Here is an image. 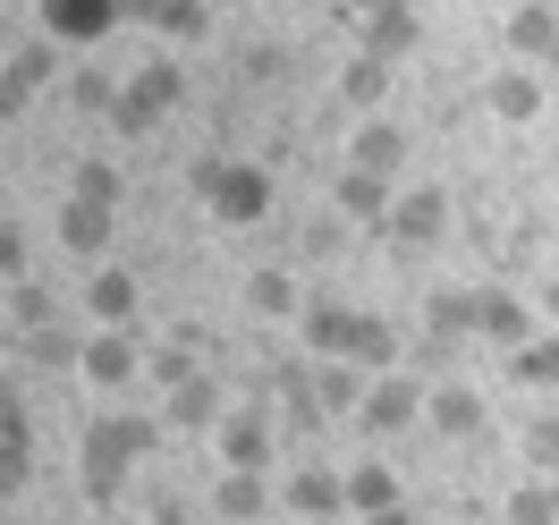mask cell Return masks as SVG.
I'll use <instances>...</instances> for the list:
<instances>
[{
	"label": "cell",
	"mask_w": 559,
	"mask_h": 525,
	"mask_svg": "<svg viewBox=\"0 0 559 525\" xmlns=\"http://www.w3.org/2000/svg\"><path fill=\"white\" fill-rule=\"evenodd\" d=\"M306 348L390 373V365H399V331H390L382 314H365V306H340V297H322V306H306Z\"/></svg>",
	"instance_id": "obj_1"
},
{
	"label": "cell",
	"mask_w": 559,
	"mask_h": 525,
	"mask_svg": "<svg viewBox=\"0 0 559 525\" xmlns=\"http://www.w3.org/2000/svg\"><path fill=\"white\" fill-rule=\"evenodd\" d=\"M144 450H153V423L144 416H103L94 432H85V491L110 509V500L128 491V475L144 466Z\"/></svg>",
	"instance_id": "obj_2"
},
{
	"label": "cell",
	"mask_w": 559,
	"mask_h": 525,
	"mask_svg": "<svg viewBox=\"0 0 559 525\" xmlns=\"http://www.w3.org/2000/svg\"><path fill=\"white\" fill-rule=\"evenodd\" d=\"M195 195H204L212 220H229V229L272 220V170H263V162H195Z\"/></svg>",
	"instance_id": "obj_3"
},
{
	"label": "cell",
	"mask_w": 559,
	"mask_h": 525,
	"mask_svg": "<svg viewBox=\"0 0 559 525\" xmlns=\"http://www.w3.org/2000/svg\"><path fill=\"white\" fill-rule=\"evenodd\" d=\"M178 94H187L178 60H144V69L119 85V103H110V128H119V136H153V128H162V119L178 110Z\"/></svg>",
	"instance_id": "obj_4"
},
{
	"label": "cell",
	"mask_w": 559,
	"mask_h": 525,
	"mask_svg": "<svg viewBox=\"0 0 559 525\" xmlns=\"http://www.w3.org/2000/svg\"><path fill=\"white\" fill-rule=\"evenodd\" d=\"M119 17H128V0H43V9H35V26L51 43H69V51H94Z\"/></svg>",
	"instance_id": "obj_5"
},
{
	"label": "cell",
	"mask_w": 559,
	"mask_h": 525,
	"mask_svg": "<svg viewBox=\"0 0 559 525\" xmlns=\"http://www.w3.org/2000/svg\"><path fill=\"white\" fill-rule=\"evenodd\" d=\"M424 398H432V390H424L416 373H373L356 423H365V432H416V423H424Z\"/></svg>",
	"instance_id": "obj_6"
},
{
	"label": "cell",
	"mask_w": 559,
	"mask_h": 525,
	"mask_svg": "<svg viewBox=\"0 0 559 525\" xmlns=\"http://www.w3.org/2000/svg\"><path fill=\"white\" fill-rule=\"evenodd\" d=\"M272 450H280V423L263 407H229V416L212 423V457L221 466H272Z\"/></svg>",
	"instance_id": "obj_7"
},
{
	"label": "cell",
	"mask_w": 559,
	"mask_h": 525,
	"mask_svg": "<svg viewBox=\"0 0 559 525\" xmlns=\"http://www.w3.org/2000/svg\"><path fill=\"white\" fill-rule=\"evenodd\" d=\"M94 390H128L144 373V348H136V331H119V322H103L94 339H85V365H76Z\"/></svg>",
	"instance_id": "obj_8"
},
{
	"label": "cell",
	"mask_w": 559,
	"mask_h": 525,
	"mask_svg": "<svg viewBox=\"0 0 559 525\" xmlns=\"http://www.w3.org/2000/svg\"><path fill=\"white\" fill-rule=\"evenodd\" d=\"M416 43H424L416 0H399V9H365V17H356V51H373V60H390V69H399Z\"/></svg>",
	"instance_id": "obj_9"
},
{
	"label": "cell",
	"mask_w": 559,
	"mask_h": 525,
	"mask_svg": "<svg viewBox=\"0 0 559 525\" xmlns=\"http://www.w3.org/2000/svg\"><path fill=\"white\" fill-rule=\"evenodd\" d=\"M382 229L399 246H441V229H450V195H441V187H407V195L390 204Z\"/></svg>",
	"instance_id": "obj_10"
},
{
	"label": "cell",
	"mask_w": 559,
	"mask_h": 525,
	"mask_svg": "<svg viewBox=\"0 0 559 525\" xmlns=\"http://www.w3.org/2000/svg\"><path fill=\"white\" fill-rule=\"evenodd\" d=\"M26 475H35V423H26V398L0 390V500L26 491Z\"/></svg>",
	"instance_id": "obj_11"
},
{
	"label": "cell",
	"mask_w": 559,
	"mask_h": 525,
	"mask_svg": "<svg viewBox=\"0 0 559 525\" xmlns=\"http://www.w3.org/2000/svg\"><path fill=\"white\" fill-rule=\"evenodd\" d=\"M128 17H144L162 43H204L221 9H212V0H128Z\"/></svg>",
	"instance_id": "obj_12"
},
{
	"label": "cell",
	"mask_w": 559,
	"mask_h": 525,
	"mask_svg": "<svg viewBox=\"0 0 559 525\" xmlns=\"http://www.w3.org/2000/svg\"><path fill=\"white\" fill-rule=\"evenodd\" d=\"M543 103H551V94H543V76H534V69H500V76L484 85V110L500 119V128H525V119H543Z\"/></svg>",
	"instance_id": "obj_13"
},
{
	"label": "cell",
	"mask_w": 559,
	"mask_h": 525,
	"mask_svg": "<svg viewBox=\"0 0 559 525\" xmlns=\"http://www.w3.org/2000/svg\"><path fill=\"white\" fill-rule=\"evenodd\" d=\"M365 373L373 365H348V356H314V390H322V416L331 423H356V407H365Z\"/></svg>",
	"instance_id": "obj_14"
},
{
	"label": "cell",
	"mask_w": 559,
	"mask_h": 525,
	"mask_svg": "<svg viewBox=\"0 0 559 525\" xmlns=\"http://www.w3.org/2000/svg\"><path fill=\"white\" fill-rule=\"evenodd\" d=\"M280 500L297 509V517H348V475H331V466H297Z\"/></svg>",
	"instance_id": "obj_15"
},
{
	"label": "cell",
	"mask_w": 559,
	"mask_h": 525,
	"mask_svg": "<svg viewBox=\"0 0 559 525\" xmlns=\"http://www.w3.org/2000/svg\"><path fill=\"white\" fill-rule=\"evenodd\" d=\"M424 423H432L441 441H475V432H484V390H466V382H441L432 398H424Z\"/></svg>",
	"instance_id": "obj_16"
},
{
	"label": "cell",
	"mask_w": 559,
	"mask_h": 525,
	"mask_svg": "<svg viewBox=\"0 0 559 525\" xmlns=\"http://www.w3.org/2000/svg\"><path fill=\"white\" fill-rule=\"evenodd\" d=\"M272 509V484H263V466H221V484H212V517L221 525H246Z\"/></svg>",
	"instance_id": "obj_17"
},
{
	"label": "cell",
	"mask_w": 559,
	"mask_h": 525,
	"mask_svg": "<svg viewBox=\"0 0 559 525\" xmlns=\"http://www.w3.org/2000/svg\"><path fill=\"white\" fill-rule=\"evenodd\" d=\"M60 246H69V254H85V263H103V254H110V204L69 195V204H60Z\"/></svg>",
	"instance_id": "obj_18"
},
{
	"label": "cell",
	"mask_w": 559,
	"mask_h": 525,
	"mask_svg": "<svg viewBox=\"0 0 559 525\" xmlns=\"http://www.w3.org/2000/svg\"><path fill=\"white\" fill-rule=\"evenodd\" d=\"M475 339H484V348H525V339H534V314H525V297H509V288H484Z\"/></svg>",
	"instance_id": "obj_19"
},
{
	"label": "cell",
	"mask_w": 559,
	"mask_h": 525,
	"mask_svg": "<svg viewBox=\"0 0 559 525\" xmlns=\"http://www.w3.org/2000/svg\"><path fill=\"white\" fill-rule=\"evenodd\" d=\"M331 195H340V212H348V220H365V229H382L390 220V204H399V195H390V178L382 170H340V187H331Z\"/></svg>",
	"instance_id": "obj_20"
},
{
	"label": "cell",
	"mask_w": 559,
	"mask_h": 525,
	"mask_svg": "<svg viewBox=\"0 0 559 525\" xmlns=\"http://www.w3.org/2000/svg\"><path fill=\"white\" fill-rule=\"evenodd\" d=\"M221 416H229V407H221V382H212V373L178 382V390H170V407H162V423H178V432H212Z\"/></svg>",
	"instance_id": "obj_21"
},
{
	"label": "cell",
	"mask_w": 559,
	"mask_h": 525,
	"mask_svg": "<svg viewBox=\"0 0 559 525\" xmlns=\"http://www.w3.org/2000/svg\"><path fill=\"white\" fill-rule=\"evenodd\" d=\"M17 356L35 373H69V365H85V339H76L69 322H43V331H17Z\"/></svg>",
	"instance_id": "obj_22"
},
{
	"label": "cell",
	"mask_w": 559,
	"mask_h": 525,
	"mask_svg": "<svg viewBox=\"0 0 559 525\" xmlns=\"http://www.w3.org/2000/svg\"><path fill=\"white\" fill-rule=\"evenodd\" d=\"M348 162H356V170H382V178H399V170H407V136H399L390 119H365V128L348 136Z\"/></svg>",
	"instance_id": "obj_23"
},
{
	"label": "cell",
	"mask_w": 559,
	"mask_h": 525,
	"mask_svg": "<svg viewBox=\"0 0 559 525\" xmlns=\"http://www.w3.org/2000/svg\"><path fill=\"white\" fill-rule=\"evenodd\" d=\"M136 306H144V288L128 281V272H94V281H85V314H94V322L136 331Z\"/></svg>",
	"instance_id": "obj_24"
},
{
	"label": "cell",
	"mask_w": 559,
	"mask_h": 525,
	"mask_svg": "<svg viewBox=\"0 0 559 525\" xmlns=\"http://www.w3.org/2000/svg\"><path fill=\"white\" fill-rule=\"evenodd\" d=\"M475 314H484V288L466 297V288H432V306H424V322L441 331V339H475Z\"/></svg>",
	"instance_id": "obj_25"
},
{
	"label": "cell",
	"mask_w": 559,
	"mask_h": 525,
	"mask_svg": "<svg viewBox=\"0 0 559 525\" xmlns=\"http://www.w3.org/2000/svg\"><path fill=\"white\" fill-rule=\"evenodd\" d=\"M509 373L525 390H559V331H534L525 348H509Z\"/></svg>",
	"instance_id": "obj_26"
},
{
	"label": "cell",
	"mask_w": 559,
	"mask_h": 525,
	"mask_svg": "<svg viewBox=\"0 0 559 525\" xmlns=\"http://www.w3.org/2000/svg\"><path fill=\"white\" fill-rule=\"evenodd\" d=\"M340 94H348L356 110H382V103H390V60H373V51H356L348 69H340Z\"/></svg>",
	"instance_id": "obj_27"
},
{
	"label": "cell",
	"mask_w": 559,
	"mask_h": 525,
	"mask_svg": "<svg viewBox=\"0 0 559 525\" xmlns=\"http://www.w3.org/2000/svg\"><path fill=\"white\" fill-rule=\"evenodd\" d=\"M246 314H263V322H288V314H297V281L263 263V272L246 281Z\"/></svg>",
	"instance_id": "obj_28"
},
{
	"label": "cell",
	"mask_w": 559,
	"mask_h": 525,
	"mask_svg": "<svg viewBox=\"0 0 559 525\" xmlns=\"http://www.w3.org/2000/svg\"><path fill=\"white\" fill-rule=\"evenodd\" d=\"M382 509H399V475H390V466H356L348 475V517H382Z\"/></svg>",
	"instance_id": "obj_29"
},
{
	"label": "cell",
	"mask_w": 559,
	"mask_h": 525,
	"mask_svg": "<svg viewBox=\"0 0 559 525\" xmlns=\"http://www.w3.org/2000/svg\"><path fill=\"white\" fill-rule=\"evenodd\" d=\"M509 525H559V475H534L509 491Z\"/></svg>",
	"instance_id": "obj_30"
},
{
	"label": "cell",
	"mask_w": 559,
	"mask_h": 525,
	"mask_svg": "<svg viewBox=\"0 0 559 525\" xmlns=\"http://www.w3.org/2000/svg\"><path fill=\"white\" fill-rule=\"evenodd\" d=\"M9 322H17V331H43V322H60V306H51L35 281H9Z\"/></svg>",
	"instance_id": "obj_31"
},
{
	"label": "cell",
	"mask_w": 559,
	"mask_h": 525,
	"mask_svg": "<svg viewBox=\"0 0 559 525\" xmlns=\"http://www.w3.org/2000/svg\"><path fill=\"white\" fill-rule=\"evenodd\" d=\"M525 466H534V475H559V407L525 423Z\"/></svg>",
	"instance_id": "obj_32"
},
{
	"label": "cell",
	"mask_w": 559,
	"mask_h": 525,
	"mask_svg": "<svg viewBox=\"0 0 559 525\" xmlns=\"http://www.w3.org/2000/svg\"><path fill=\"white\" fill-rule=\"evenodd\" d=\"M69 103H76V110H94V119H110V103H119V76L76 69V76H69Z\"/></svg>",
	"instance_id": "obj_33"
},
{
	"label": "cell",
	"mask_w": 559,
	"mask_h": 525,
	"mask_svg": "<svg viewBox=\"0 0 559 525\" xmlns=\"http://www.w3.org/2000/svg\"><path fill=\"white\" fill-rule=\"evenodd\" d=\"M144 373H153L162 390H178V382H195V356L178 348V339H170V348H144Z\"/></svg>",
	"instance_id": "obj_34"
},
{
	"label": "cell",
	"mask_w": 559,
	"mask_h": 525,
	"mask_svg": "<svg viewBox=\"0 0 559 525\" xmlns=\"http://www.w3.org/2000/svg\"><path fill=\"white\" fill-rule=\"evenodd\" d=\"M76 195H94V204H119V162H85V170H76Z\"/></svg>",
	"instance_id": "obj_35"
},
{
	"label": "cell",
	"mask_w": 559,
	"mask_h": 525,
	"mask_svg": "<svg viewBox=\"0 0 559 525\" xmlns=\"http://www.w3.org/2000/svg\"><path fill=\"white\" fill-rule=\"evenodd\" d=\"M0 281H26V229L0 220Z\"/></svg>",
	"instance_id": "obj_36"
},
{
	"label": "cell",
	"mask_w": 559,
	"mask_h": 525,
	"mask_svg": "<svg viewBox=\"0 0 559 525\" xmlns=\"http://www.w3.org/2000/svg\"><path fill=\"white\" fill-rule=\"evenodd\" d=\"M543 322H551V331H559V281L543 288Z\"/></svg>",
	"instance_id": "obj_37"
},
{
	"label": "cell",
	"mask_w": 559,
	"mask_h": 525,
	"mask_svg": "<svg viewBox=\"0 0 559 525\" xmlns=\"http://www.w3.org/2000/svg\"><path fill=\"white\" fill-rule=\"evenodd\" d=\"M356 525H416L407 509H382V517H356Z\"/></svg>",
	"instance_id": "obj_38"
},
{
	"label": "cell",
	"mask_w": 559,
	"mask_h": 525,
	"mask_svg": "<svg viewBox=\"0 0 559 525\" xmlns=\"http://www.w3.org/2000/svg\"><path fill=\"white\" fill-rule=\"evenodd\" d=\"M9 51H17V26H9V9H0V60H9Z\"/></svg>",
	"instance_id": "obj_39"
},
{
	"label": "cell",
	"mask_w": 559,
	"mask_h": 525,
	"mask_svg": "<svg viewBox=\"0 0 559 525\" xmlns=\"http://www.w3.org/2000/svg\"><path fill=\"white\" fill-rule=\"evenodd\" d=\"M348 9H356V17H365V9H399V0H348Z\"/></svg>",
	"instance_id": "obj_40"
},
{
	"label": "cell",
	"mask_w": 559,
	"mask_h": 525,
	"mask_svg": "<svg viewBox=\"0 0 559 525\" xmlns=\"http://www.w3.org/2000/svg\"><path fill=\"white\" fill-rule=\"evenodd\" d=\"M306 525H348V517H306Z\"/></svg>",
	"instance_id": "obj_41"
},
{
	"label": "cell",
	"mask_w": 559,
	"mask_h": 525,
	"mask_svg": "<svg viewBox=\"0 0 559 525\" xmlns=\"http://www.w3.org/2000/svg\"><path fill=\"white\" fill-rule=\"evenodd\" d=\"M212 9H238V0H212Z\"/></svg>",
	"instance_id": "obj_42"
},
{
	"label": "cell",
	"mask_w": 559,
	"mask_h": 525,
	"mask_svg": "<svg viewBox=\"0 0 559 525\" xmlns=\"http://www.w3.org/2000/svg\"><path fill=\"white\" fill-rule=\"evenodd\" d=\"M306 9H314V0H306Z\"/></svg>",
	"instance_id": "obj_43"
}]
</instances>
